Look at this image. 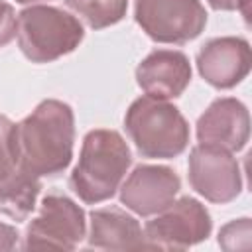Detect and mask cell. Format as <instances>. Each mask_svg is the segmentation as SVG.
Segmentation results:
<instances>
[{
	"label": "cell",
	"mask_w": 252,
	"mask_h": 252,
	"mask_svg": "<svg viewBox=\"0 0 252 252\" xmlns=\"http://www.w3.org/2000/svg\"><path fill=\"white\" fill-rule=\"evenodd\" d=\"M18 4H33V2H39V0H16Z\"/></svg>",
	"instance_id": "44dd1931"
},
{
	"label": "cell",
	"mask_w": 252,
	"mask_h": 252,
	"mask_svg": "<svg viewBox=\"0 0 252 252\" xmlns=\"http://www.w3.org/2000/svg\"><path fill=\"white\" fill-rule=\"evenodd\" d=\"M213 10H222V12H232L238 10L242 12L244 18H248V2L250 0H207Z\"/></svg>",
	"instance_id": "ffe728a7"
},
{
	"label": "cell",
	"mask_w": 252,
	"mask_h": 252,
	"mask_svg": "<svg viewBox=\"0 0 252 252\" xmlns=\"http://www.w3.org/2000/svg\"><path fill=\"white\" fill-rule=\"evenodd\" d=\"M20 167L35 177H55L73 159L75 114L57 98L41 100L18 124Z\"/></svg>",
	"instance_id": "6da1fadb"
},
{
	"label": "cell",
	"mask_w": 252,
	"mask_h": 252,
	"mask_svg": "<svg viewBox=\"0 0 252 252\" xmlns=\"http://www.w3.org/2000/svg\"><path fill=\"white\" fill-rule=\"evenodd\" d=\"M65 4L93 30L118 24L128 10V0H65Z\"/></svg>",
	"instance_id": "9a60e30c"
},
{
	"label": "cell",
	"mask_w": 252,
	"mask_h": 252,
	"mask_svg": "<svg viewBox=\"0 0 252 252\" xmlns=\"http://www.w3.org/2000/svg\"><path fill=\"white\" fill-rule=\"evenodd\" d=\"M197 71L215 89L226 91L242 83L252 67L250 43L244 37H213L197 51Z\"/></svg>",
	"instance_id": "30bf717a"
},
{
	"label": "cell",
	"mask_w": 252,
	"mask_h": 252,
	"mask_svg": "<svg viewBox=\"0 0 252 252\" xmlns=\"http://www.w3.org/2000/svg\"><path fill=\"white\" fill-rule=\"evenodd\" d=\"M197 140L205 146L240 152L250 138V114L242 100L234 96L215 98L197 120Z\"/></svg>",
	"instance_id": "8fae6325"
},
{
	"label": "cell",
	"mask_w": 252,
	"mask_h": 252,
	"mask_svg": "<svg viewBox=\"0 0 252 252\" xmlns=\"http://www.w3.org/2000/svg\"><path fill=\"white\" fill-rule=\"evenodd\" d=\"M87 236V219L83 207L65 195H45L37 215L30 220L22 248L75 250Z\"/></svg>",
	"instance_id": "52a82bcc"
},
{
	"label": "cell",
	"mask_w": 252,
	"mask_h": 252,
	"mask_svg": "<svg viewBox=\"0 0 252 252\" xmlns=\"http://www.w3.org/2000/svg\"><path fill=\"white\" fill-rule=\"evenodd\" d=\"M187 175L191 187L211 203L224 205L242 193L240 165L232 152L197 144L189 152Z\"/></svg>",
	"instance_id": "ba28073f"
},
{
	"label": "cell",
	"mask_w": 252,
	"mask_h": 252,
	"mask_svg": "<svg viewBox=\"0 0 252 252\" xmlns=\"http://www.w3.org/2000/svg\"><path fill=\"white\" fill-rule=\"evenodd\" d=\"M16 26H18V14L12 8V4L0 0V47L8 45L16 37Z\"/></svg>",
	"instance_id": "ac0fdd59"
},
{
	"label": "cell",
	"mask_w": 252,
	"mask_h": 252,
	"mask_svg": "<svg viewBox=\"0 0 252 252\" xmlns=\"http://www.w3.org/2000/svg\"><path fill=\"white\" fill-rule=\"evenodd\" d=\"M181 189V179L167 165L140 163L120 185V203L138 217H154L171 205Z\"/></svg>",
	"instance_id": "9c48e42d"
},
{
	"label": "cell",
	"mask_w": 252,
	"mask_h": 252,
	"mask_svg": "<svg viewBox=\"0 0 252 252\" xmlns=\"http://www.w3.org/2000/svg\"><path fill=\"white\" fill-rule=\"evenodd\" d=\"M89 248L96 250H140L146 248L144 228L120 207H102L91 213Z\"/></svg>",
	"instance_id": "4fadbf2b"
},
{
	"label": "cell",
	"mask_w": 252,
	"mask_h": 252,
	"mask_svg": "<svg viewBox=\"0 0 252 252\" xmlns=\"http://www.w3.org/2000/svg\"><path fill=\"white\" fill-rule=\"evenodd\" d=\"M213 220L207 207L195 197H179L144 226L146 248L185 250L209 238Z\"/></svg>",
	"instance_id": "8992f818"
},
{
	"label": "cell",
	"mask_w": 252,
	"mask_h": 252,
	"mask_svg": "<svg viewBox=\"0 0 252 252\" xmlns=\"http://www.w3.org/2000/svg\"><path fill=\"white\" fill-rule=\"evenodd\" d=\"M138 87L156 98H177L191 83V63L183 51L154 49L136 67Z\"/></svg>",
	"instance_id": "7c38bea8"
},
{
	"label": "cell",
	"mask_w": 252,
	"mask_h": 252,
	"mask_svg": "<svg viewBox=\"0 0 252 252\" xmlns=\"http://www.w3.org/2000/svg\"><path fill=\"white\" fill-rule=\"evenodd\" d=\"M20 167L18 124L0 114V179L8 177Z\"/></svg>",
	"instance_id": "2e32d148"
},
{
	"label": "cell",
	"mask_w": 252,
	"mask_h": 252,
	"mask_svg": "<svg viewBox=\"0 0 252 252\" xmlns=\"http://www.w3.org/2000/svg\"><path fill=\"white\" fill-rule=\"evenodd\" d=\"M39 189V177L18 167L8 177L0 179V215L14 220H26L35 209Z\"/></svg>",
	"instance_id": "5bb4252c"
},
{
	"label": "cell",
	"mask_w": 252,
	"mask_h": 252,
	"mask_svg": "<svg viewBox=\"0 0 252 252\" xmlns=\"http://www.w3.org/2000/svg\"><path fill=\"white\" fill-rule=\"evenodd\" d=\"M134 20L150 39L181 45L201 35L207 10L201 0H136Z\"/></svg>",
	"instance_id": "5b68a950"
},
{
	"label": "cell",
	"mask_w": 252,
	"mask_h": 252,
	"mask_svg": "<svg viewBox=\"0 0 252 252\" xmlns=\"http://www.w3.org/2000/svg\"><path fill=\"white\" fill-rule=\"evenodd\" d=\"M252 236V220L248 217L234 219L219 230V246L222 250H248Z\"/></svg>",
	"instance_id": "e0dca14e"
},
{
	"label": "cell",
	"mask_w": 252,
	"mask_h": 252,
	"mask_svg": "<svg viewBox=\"0 0 252 252\" xmlns=\"http://www.w3.org/2000/svg\"><path fill=\"white\" fill-rule=\"evenodd\" d=\"M132 165V152L116 130H89L81 144L79 161L71 171L73 193L89 205H98L116 195Z\"/></svg>",
	"instance_id": "7a4b0ae2"
},
{
	"label": "cell",
	"mask_w": 252,
	"mask_h": 252,
	"mask_svg": "<svg viewBox=\"0 0 252 252\" xmlns=\"http://www.w3.org/2000/svg\"><path fill=\"white\" fill-rule=\"evenodd\" d=\"M16 37L32 63H51L79 47L85 37L77 16L47 4H32L18 14Z\"/></svg>",
	"instance_id": "277c9868"
},
{
	"label": "cell",
	"mask_w": 252,
	"mask_h": 252,
	"mask_svg": "<svg viewBox=\"0 0 252 252\" xmlns=\"http://www.w3.org/2000/svg\"><path fill=\"white\" fill-rule=\"evenodd\" d=\"M124 128L136 152L150 159H171L189 146V124L181 110L150 94L138 96L126 110Z\"/></svg>",
	"instance_id": "3957f363"
},
{
	"label": "cell",
	"mask_w": 252,
	"mask_h": 252,
	"mask_svg": "<svg viewBox=\"0 0 252 252\" xmlns=\"http://www.w3.org/2000/svg\"><path fill=\"white\" fill-rule=\"evenodd\" d=\"M20 240V232L16 226L12 224H6V222H0V250H14L18 248Z\"/></svg>",
	"instance_id": "d6986e66"
}]
</instances>
